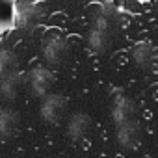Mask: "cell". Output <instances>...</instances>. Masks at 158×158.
I'll list each match as a JSON object with an SVG mask.
<instances>
[{"instance_id":"6da1fadb","label":"cell","mask_w":158,"mask_h":158,"mask_svg":"<svg viewBox=\"0 0 158 158\" xmlns=\"http://www.w3.org/2000/svg\"><path fill=\"white\" fill-rule=\"evenodd\" d=\"M71 56V43L61 34H48L41 43V58L47 65L60 67Z\"/></svg>"},{"instance_id":"7a4b0ae2","label":"cell","mask_w":158,"mask_h":158,"mask_svg":"<svg viewBox=\"0 0 158 158\" xmlns=\"http://www.w3.org/2000/svg\"><path fill=\"white\" fill-rule=\"evenodd\" d=\"M69 110V101L63 93H48L47 97L41 99L39 104V117L47 125H60L67 117Z\"/></svg>"},{"instance_id":"3957f363","label":"cell","mask_w":158,"mask_h":158,"mask_svg":"<svg viewBox=\"0 0 158 158\" xmlns=\"http://www.w3.org/2000/svg\"><path fill=\"white\" fill-rule=\"evenodd\" d=\"M54 86V73L47 65H34L26 74V88L32 97L43 99L52 91Z\"/></svg>"},{"instance_id":"277c9868","label":"cell","mask_w":158,"mask_h":158,"mask_svg":"<svg viewBox=\"0 0 158 158\" xmlns=\"http://www.w3.org/2000/svg\"><path fill=\"white\" fill-rule=\"evenodd\" d=\"M86 43L89 47V50L93 54H104L112 43V35H110V30H108V19L106 15L99 13L97 19L93 21L91 28L88 30V35H86Z\"/></svg>"},{"instance_id":"5b68a950","label":"cell","mask_w":158,"mask_h":158,"mask_svg":"<svg viewBox=\"0 0 158 158\" xmlns=\"http://www.w3.org/2000/svg\"><path fill=\"white\" fill-rule=\"evenodd\" d=\"M110 115H112V121L115 123V127L123 125V123H130V121H136L138 106L130 95L121 93V95H115V99L112 101Z\"/></svg>"},{"instance_id":"8992f818","label":"cell","mask_w":158,"mask_h":158,"mask_svg":"<svg viewBox=\"0 0 158 158\" xmlns=\"http://www.w3.org/2000/svg\"><path fill=\"white\" fill-rule=\"evenodd\" d=\"M91 115L84 110H76L73 114H69L67 117V123H65V136L71 139V141H82L89 130H91Z\"/></svg>"},{"instance_id":"52a82bcc","label":"cell","mask_w":158,"mask_h":158,"mask_svg":"<svg viewBox=\"0 0 158 158\" xmlns=\"http://www.w3.org/2000/svg\"><path fill=\"white\" fill-rule=\"evenodd\" d=\"M141 138H143V128H141V125H139L138 119L115 127V141L125 151L138 149L139 143H141Z\"/></svg>"},{"instance_id":"ba28073f","label":"cell","mask_w":158,"mask_h":158,"mask_svg":"<svg viewBox=\"0 0 158 158\" xmlns=\"http://www.w3.org/2000/svg\"><path fill=\"white\" fill-rule=\"evenodd\" d=\"M130 61L139 69V71H149L152 69V65L156 63V50L152 47V43L149 41H141L136 43L130 50Z\"/></svg>"},{"instance_id":"9c48e42d","label":"cell","mask_w":158,"mask_h":158,"mask_svg":"<svg viewBox=\"0 0 158 158\" xmlns=\"http://www.w3.org/2000/svg\"><path fill=\"white\" fill-rule=\"evenodd\" d=\"M21 128V114L13 108H0V138H11Z\"/></svg>"},{"instance_id":"30bf717a","label":"cell","mask_w":158,"mask_h":158,"mask_svg":"<svg viewBox=\"0 0 158 158\" xmlns=\"http://www.w3.org/2000/svg\"><path fill=\"white\" fill-rule=\"evenodd\" d=\"M21 89H23V78L19 73L0 78V99L2 101H15Z\"/></svg>"},{"instance_id":"8fae6325","label":"cell","mask_w":158,"mask_h":158,"mask_svg":"<svg viewBox=\"0 0 158 158\" xmlns=\"http://www.w3.org/2000/svg\"><path fill=\"white\" fill-rule=\"evenodd\" d=\"M39 19H41V8L37 4H32V6H28L24 10H19L17 24H19L21 30H26L28 32V30H32V28L37 26Z\"/></svg>"},{"instance_id":"7c38bea8","label":"cell","mask_w":158,"mask_h":158,"mask_svg":"<svg viewBox=\"0 0 158 158\" xmlns=\"http://www.w3.org/2000/svg\"><path fill=\"white\" fill-rule=\"evenodd\" d=\"M19 58L11 48H0V78L17 73Z\"/></svg>"},{"instance_id":"4fadbf2b","label":"cell","mask_w":158,"mask_h":158,"mask_svg":"<svg viewBox=\"0 0 158 158\" xmlns=\"http://www.w3.org/2000/svg\"><path fill=\"white\" fill-rule=\"evenodd\" d=\"M13 17V4L10 0H0V23H10Z\"/></svg>"},{"instance_id":"5bb4252c","label":"cell","mask_w":158,"mask_h":158,"mask_svg":"<svg viewBox=\"0 0 158 158\" xmlns=\"http://www.w3.org/2000/svg\"><path fill=\"white\" fill-rule=\"evenodd\" d=\"M0 158H2V156H0Z\"/></svg>"}]
</instances>
